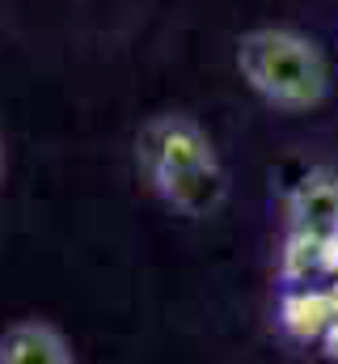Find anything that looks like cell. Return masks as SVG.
Segmentation results:
<instances>
[{"mask_svg":"<svg viewBox=\"0 0 338 364\" xmlns=\"http://www.w3.org/2000/svg\"><path fill=\"white\" fill-rule=\"evenodd\" d=\"M237 73L266 106L300 114L326 102L330 64L322 47L288 26H258L237 38Z\"/></svg>","mask_w":338,"mask_h":364,"instance_id":"6da1fadb","label":"cell"},{"mask_svg":"<svg viewBox=\"0 0 338 364\" xmlns=\"http://www.w3.org/2000/svg\"><path fill=\"white\" fill-rule=\"evenodd\" d=\"M136 161H140L144 178L157 186L161 178L178 174V170L212 166L216 149H212L207 132L195 119H186V114H157L136 136Z\"/></svg>","mask_w":338,"mask_h":364,"instance_id":"7a4b0ae2","label":"cell"},{"mask_svg":"<svg viewBox=\"0 0 338 364\" xmlns=\"http://www.w3.org/2000/svg\"><path fill=\"white\" fill-rule=\"evenodd\" d=\"M288 225L292 237L305 242H330L338 237V174L313 170L309 178L288 195Z\"/></svg>","mask_w":338,"mask_h":364,"instance_id":"3957f363","label":"cell"},{"mask_svg":"<svg viewBox=\"0 0 338 364\" xmlns=\"http://www.w3.org/2000/svg\"><path fill=\"white\" fill-rule=\"evenodd\" d=\"M0 364H77V356L60 326L21 318L0 335Z\"/></svg>","mask_w":338,"mask_h":364,"instance_id":"277c9868","label":"cell"},{"mask_svg":"<svg viewBox=\"0 0 338 364\" xmlns=\"http://www.w3.org/2000/svg\"><path fill=\"white\" fill-rule=\"evenodd\" d=\"M157 191H161V199H165L169 208H178L182 216H195L199 220V216H212L224 203L229 178H224L220 161H212V166H195V170L169 174V178L157 182Z\"/></svg>","mask_w":338,"mask_h":364,"instance_id":"5b68a950","label":"cell"}]
</instances>
